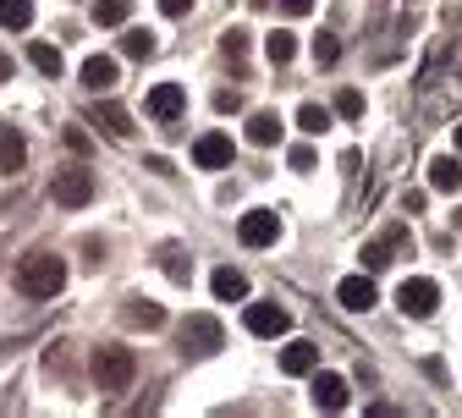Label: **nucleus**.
I'll return each mask as SVG.
<instances>
[{
  "instance_id": "obj_1",
  "label": "nucleus",
  "mask_w": 462,
  "mask_h": 418,
  "mask_svg": "<svg viewBox=\"0 0 462 418\" xmlns=\"http://www.w3.org/2000/svg\"><path fill=\"white\" fill-rule=\"evenodd\" d=\"M61 286H66V259H55V253H28L17 265V292L22 298H55Z\"/></svg>"
},
{
  "instance_id": "obj_2",
  "label": "nucleus",
  "mask_w": 462,
  "mask_h": 418,
  "mask_svg": "<svg viewBox=\"0 0 462 418\" xmlns=\"http://www.w3.org/2000/svg\"><path fill=\"white\" fill-rule=\"evenodd\" d=\"M132 374H138L132 347H99L94 352V385H99V391H127Z\"/></svg>"
},
{
  "instance_id": "obj_3",
  "label": "nucleus",
  "mask_w": 462,
  "mask_h": 418,
  "mask_svg": "<svg viewBox=\"0 0 462 418\" xmlns=\"http://www.w3.org/2000/svg\"><path fill=\"white\" fill-rule=\"evenodd\" d=\"M177 341H182V352H198V358H210V352L226 347V331H220L215 314H187L182 331H177Z\"/></svg>"
},
{
  "instance_id": "obj_4",
  "label": "nucleus",
  "mask_w": 462,
  "mask_h": 418,
  "mask_svg": "<svg viewBox=\"0 0 462 418\" xmlns=\"http://www.w3.org/2000/svg\"><path fill=\"white\" fill-rule=\"evenodd\" d=\"M396 308H402L408 319H429L441 308V286L429 281V275H408L402 286H396Z\"/></svg>"
},
{
  "instance_id": "obj_5",
  "label": "nucleus",
  "mask_w": 462,
  "mask_h": 418,
  "mask_svg": "<svg viewBox=\"0 0 462 418\" xmlns=\"http://www.w3.org/2000/svg\"><path fill=\"white\" fill-rule=\"evenodd\" d=\"M50 199H55L61 209H83V204H94V171H83V166H72V171H55V182H50Z\"/></svg>"
},
{
  "instance_id": "obj_6",
  "label": "nucleus",
  "mask_w": 462,
  "mask_h": 418,
  "mask_svg": "<svg viewBox=\"0 0 462 418\" xmlns=\"http://www.w3.org/2000/svg\"><path fill=\"white\" fill-rule=\"evenodd\" d=\"M243 325H248V336L276 341V336L292 331V314H286L281 303H248V308H243Z\"/></svg>"
},
{
  "instance_id": "obj_7",
  "label": "nucleus",
  "mask_w": 462,
  "mask_h": 418,
  "mask_svg": "<svg viewBox=\"0 0 462 418\" xmlns=\"http://www.w3.org/2000/svg\"><path fill=\"white\" fill-rule=\"evenodd\" d=\"M237 237H243V248H270L281 237V215L276 209H248L237 220Z\"/></svg>"
},
{
  "instance_id": "obj_8",
  "label": "nucleus",
  "mask_w": 462,
  "mask_h": 418,
  "mask_svg": "<svg viewBox=\"0 0 462 418\" xmlns=\"http://www.w3.org/2000/svg\"><path fill=\"white\" fill-rule=\"evenodd\" d=\"M402 248H413V237H408V226H391V232H380L369 248H363V270H385L391 259H396V253H402Z\"/></svg>"
},
{
  "instance_id": "obj_9",
  "label": "nucleus",
  "mask_w": 462,
  "mask_h": 418,
  "mask_svg": "<svg viewBox=\"0 0 462 418\" xmlns=\"http://www.w3.org/2000/svg\"><path fill=\"white\" fill-rule=\"evenodd\" d=\"M336 298H342V308H352V314H369V308L380 303V292H375V275H369V270L347 275V281L336 286Z\"/></svg>"
},
{
  "instance_id": "obj_10",
  "label": "nucleus",
  "mask_w": 462,
  "mask_h": 418,
  "mask_svg": "<svg viewBox=\"0 0 462 418\" xmlns=\"http://www.w3.org/2000/svg\"><path fill=\"white\" fill-rule=\"evenodd\" d=\"M144 111H149L154 121H177V116L187 111L182 83H154V88H149V100H144Z\"/></svg>"
},
{
  "instance_id": "obj_11",
  "label": "nucleus",
  "mask_w": 462,
  "mask_h": 418,
  "mask_svg": "<svg viewBox=\"0 0 462 418\" xmlns=\"http://www.w3.org/2000/svg\"><path fill=\"white\" fill-rule=\"evenodd\" d=\"M193 166L198 171H226L231 166V138L226 133H204V138L193 143Z\"/></svg>"
},
{
  "instance_id": "obj_12",
  "label": "nucleus",
  "mask_w": 462,
  "mask_h": 418,
  "mask_svg": "<svg viewBox=\"0 0 462 418\" xmlns=\"http://www.w3.org/2000/svg\"><path fill=\"white\" fill-rule=\"evenodd\" d=\"M309 397H314L319 413H342V407H347V380L330 374V369H314V391H309Z\"/></svg>"
},
{
  "instance_id": "obj_13",
  "label": "nucleus",
  "mask_w": 462,
  "mask_h": 418,
  "mask_svg": "<svg viewBox=\"0 0 462 418\" xmlns=\"http://www.w3.org/2000/svg\"><path fill=\"white\" fill-rule=\"evenodd\" d=\"M429 187L435 193H462V160L457 154H435L429 160Z\"/></svg>"
},
{
  "instance_id": "obj_14",
  "label": "nucleus",
  "mask_w": 462,
  "mask_h": 418,
  "mask_svg": "<svg viewBox=\"0 0 462 418\" xmlns=\"http://www.w3.org/2000/svg\"><path fill=\"white\" fill-rule=\"evenodd\" d=\"M83 88L88 94H111L116 88V61L111 55H88L83 61Z\"/></svg>"
},
{
  "instance_id": "obj_15",
  "label": "nucleus",
  "mask_w": 462,
  "mask_h": 418,
  "mask_svg": "<svg viewBox=\"0 0 462 418\" xmlns=\"http://www.w3.org/2000/svg\"><path fill=\"white\" fill-rule=\"evenodd\" d=\"M319 369V347L314 341H292L281 352V374H314Z\"/></svg>"
},
{
  "instance_id": "obj_16",
  "label": "nucleus",
  "mask_w": 462,
  "mask_h": 418,
  "mask_svg": "<svg viewBox=\"0 0 462 418\" xmlns=\"http://www.w3.org/2000/svg\"><path fill=\"white\" fill-rule=\"evenodd\" d=\"M210 286H215V298H220V303H243V298H248V275H243V270H231V265H220V270L210 275Z\"/></svg>"
},
{
  "instance_id": "obj_17",
  "label": "nucleus",
  "mask_w": 462,
  "mask_h": 418,
  "mask_svg": "<svg viewBox=\"0 0 462 418\" xmlns=\"http://www.w3.org/2000/svg\"><path fill=\"white\" fill-rule=\"evenodd\" d=\"M22 160H28V143H22V133H17V127H6V121H0V171H22Z\"/></svg>"
},
{
  "instance_id": "obj_18",
  "label": "nucleus",
  "mask_w": 462,
  "mask_h": 418,
  "mask_svg": "<svg viewBox=\"0 0 462 418\" xmlns=\"http://www.w3.org/2000/svg\"><path fill=\"white\" fill-rule=\"evenodd\" d=\"M281 133H286V127H281V116H276V111H253V116H248V138H253L259 149L281 143Z\"/></svg>"
},
{
  "instance_id": "obj_19",
  "label": "nucleus",
  "mask_w": 462,
  "mask_h": 418,
  "mask_svg": "<svg viewBox=\"0 0 462 418\" xmlns=\"http://www.w3.org/2000/svg\"><path fill=\"white\" fill-rule=\"evenodd\" d=\"M94 121L105 127L111 138H132V116H127V111H121L116 100H105V105H99V111H94Z\"/></svg>"
},
{
  "instance_id": "obj_20",
  "label": "nucleus",
  "mask_w": 462,
  "mask_h": 418,
  "mask_svg": "<svg viewBox=\"0 0 462 418\" xmlns=\"http://www.w3.org/2000/svg\"><path fill=\"white\" fill-rule=\"evenodd\" d=\"M121 314H127L132 331H160V325H165V308H160V303H127Z\"/></svg>"
},
{
  "instance_id": "obj_21",
  "label": "nucleus",
  "mask_w": 462,
  "mask_h": 418,
  "mask_svg": "<svg viewBox=\"0 0 462 418\" xmlns=\"http://www.w3.org/2000/svg\"><path fill=\"white\" fill-rule=\"evenodd\" d=\"M160 50V39L149 34V28H127V34H121V55H132V61H149Z\"/></svg>"
},
{
  "instance_id": "obj_22",
  "label": "nucleus",
  "mask_w": 462,
  "mask_h": 418,
  "mask_svg": "<svg viewBox=\"0 0 462 418\" xmlns=\"http://www.w3.org/2000/svg\"><path fill=\"white\" fill-rule=\"evenodd\" d=\"M264 55H270V67H286V61L297 55V34H286V28L264 34Z\"/></svg>"
},
{
  "instance_id": "obj_23",
  "label": "nucleus",
  "mask_w": 462,
  "mask_h": 418,
  "mask_svg": "<svg viewBox=\"0 0 462 418\" xmlns=\"http://www.w3.org/2000/svg\"><path fill=\"white\" fill-rule=\"evenodd\" d=\"M28 22H33V0H0V28L6 34H22Z\"/></svg>"
},
{
  "instance_id": "obj_24",
  "label": "nucleus",
  "mask_w": 462,
  "mask_h": 418,
  "mask_svg": "<svg viewBox=\"0 0 462 418\" xmlns=\"http://www.w3.org/2000/svg\"><path fill=\"white\" fill-rule=\"evenodd\" d=\"M132 17V0H94V28H121Z\"/></svg>"
},
{
  "instance_id": "obj_25",
  "label": "nucleus",
  "mask_w": 462,
  "mask_h": 418,
  "mask_svg": "<svg viewBox=\"0 0 462 418\" xmlns=\"http://www.w3.org/2000/svg\"><path fill=\"white\" fill-rule=\"evenodd\" d=\"M28 61H33V67H39L45 78H61V50H55V45L33 39V45H28Z\"/></svg>"
},
{
  "instance_id": "obj_26",
  "label": "nucleus",
  "mask_w": 462,
  "mask_h": 418,
  "mask_svg": "<svg viewBox=\"0 0 462 418\" xmlns=\"http://www.w3.org/2000/svg\"><path fill=\"white\" fill-rule=\"evenodd\" d=\"M330 116H336V111H325V105H303V111H297V127H303L309 138H319L325 127H330Z\"/></svg>"
},
{
  "instance_id": "obj_27",
  "label": "nucleus",
  "mask_w": 462,
  "mask_h": 418,
  "mask_svg": "<svg viewBox=\"0 0 462 418\" xmlns=\"http://www.w3.org/2000/svg\"><path fill=\"white\" fill-rule=\"evenodd\" d=\"M336 61H342V39L336 34H319L314 39V67H336Z\"/></svg>"
},
{
  "instance_id": "obj_28",
  "label": "nucleus",
  "mask_w": 462,
  "mask_h": 418,
  "mask_svg": "<svg viewBox=\"0 0 462 418\" xmlns=\"http://www.w3.org/2000/svg\"><path fill=\"white\" fill-rule=\"evenodd\" d=\"M336 116H342V121H358V116H363V94H358V88H342V94H336Z\"/></svg>"
},
{
  "instance_id": "obj_29",
  "label": "nucleus",
  "mask_w": 462,
  "mask_h": 418,
  "mask_svg": "<svg viewBox=\"0 0 462 418\" xmlns=\"http://www.w3.org/2000/svg\"><path fill=\"white\" fill-rule=\"evenodd\" d=\"M220 50H226V61H243L248 55V34H243V28H231V34H220Z\"/></svg>"
},
{
  "instance_id": "obj_30",
  "label": "nucleus",
  "mask_w": 462,
  "mask_h": 418,
  "mask_svg": "<svg viewBox=\"0 0 462 418\" xmlns=\"http://www.w3.org/2000/svg\"><path fill=\"white\" fill-rule=\"evenodd\" d=\"M215 111H220V116H226V111H243V94H237V88H220V94H215Z\"/></svg>"
},
{
  "instance_id": "obj_31",
  "label": "nucleus",
  "mask_w": 462,
  "mask_h": 418,
  "mask_svg": "<svg viewBox=\"0 0 462 418\" xmlns=\"http://www.w3.org/2000/svg\"><path fill=\"white\" fill-rule=\"evenodd\" d=\"M286 160H292V171H314V149H309V143H297Z\"/></svg>"
},
{
  "instance_id": "obj_32",
  "label": "nucleus",
  "mask_w": 462,
  "mask_h": 418,
  "mask_svg": "<svg viewBox=\"0 0 462 418\" xmlns=\"http://www.w3.org/2000/svg\"><path fill=\"white\" fill-rule=\"evenodd\" d=\"M66 149H78V154H88V133H83V127H66Z\"/></svg>"
},
{
  "instance_id": "obj_33",
  "label": "nucleus",
  "mask_w": 462,
  "mask_h": 418,
  "mask_svg": "<svg viewBox=\"0 0 462 418\" xmlns=\"http://www.w3.org/2000/svg\"><path fill=\"white\" fill-rule=\"evenodd\" d=\"M160 12H165V17H187L193 0H160Z\"/></svg>"
},
{
  "instance_id": "obj_34",
  "label": "nucleus",
  "mask_w": 462,
  "mask_h": 418,
  "mask_svg": "<svg viewBox=\"0 0 462 418\" xmlns=\"http://www.w3.org/2000/svg\"><path fill=\"white\" fill-rule=\"evenodd\" d=\"M281 12H286V17H309L314 0H281Z\"/></svg>"
},
{
  "instance_id": "obj_35",
  "label": "nucleus",
  "mask_w": 462,
  "mask_h": 418,
  "mask_svg": "<svg viewBox=\"0 0 462 418\" xmlns=\"http://www.w3.org/2000/svg\"><path fill=\"white\" fill-rule=\"evenodd\" d=\"M6 78H12V61H6V55H0V83H6Z\"/></svg>"
},
{
  "instance_id": "obj_36",
  "label": "nucleus",
  "mask_w": 462,
  "mask_h": 418,
  "mask_svg": "<svg viewBox=\"0 0 462 418\" xmlns=\"http://www.w3.org/2000/svg\"><path fill=\"white\" fill-rule=\"evenodd\" d=\"M457 149H462V127H457Z\"/></svg>"
}]
</instances>
